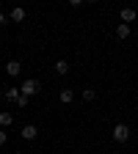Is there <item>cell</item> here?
I'll return each instance as SVG.
<instances>
[{
	"instance_id": "6da1fadb",
	"label": "cell",
	"mask_w": 138,
	"mask_h": 154,
	"mask_svg": "<svg viewBox=\"0 0 138 154\" xmlns=\"http://www.w3.org/2000/svg\"><path fill=\"white\" fill-rule=\"evenodd\" d=\"M39 91H42V83H39V80H33V77H28V80H22V83H19V94H22V96H28V99H30V96H36Z\"/></svg>"
},
{
	"instance_id": "7a4b0ae2",
	"label": "cell",
	"mask_w": 138,
	"mask_h": 154,
	"mask_svg": "<svg viewBox=\"0 0 138 154\" xmlns=\"http://www.w3.org/2000/svg\"><path fill=\"white\" fill-rule=\"evenodd\" d=\"M111 135H113L116 143H127V140H130V127H127V124H116Z\"/></svg>"
},
{
	"instance_id": "3957f363",
	"label": "cell",
	"mask_w": 138,
	"mask_h": 154,
	"mask_svg": "<svg viewBox=\"0 0 138 154\" xmlns=\"http://www.w3.org/2000/svg\"><path fill=\"white\" fill-rule=\"evenodd\" d=\"M135 19H138V11H135V8H130V6H127V8H122V11H119V22L130 25V22H135Z\"/></svg>"
},
{
	"instance_id": "277c9868",
	"label": "cell",
	"mask_w": 138,
	"mask_h": 154,
	"mask_svg": "<svg viewBox=\"0 0 138 154\" xmlns=\"http://www.w3.org/2000/svg\"><path fill=\"white\" fill-rule=\"evenodd\" d=\"M19 135H22V140H36V138H39V127H36V124H25Z\"/></svg>"
},
{
	"instance_id": "5b68a950",
	"label": "cell",
	"mask_w": 138,
	"mask_h": 154,
	"mask_svg": "<svg viewBox=\"0 0 138 154\" xmlns=\"http://www.w3.org/2000/svg\"><path fill=\"white\" fill-rule=\"evenodd\" d=\"M25 17H28V14H25V8H22V6H14V8H11V14H8L11 22H25Z\"/></svg>"
},
{
	"instance_id": "8992f818",
	"label": "cell",
	"mask_w": 138,
	"mask_h": 154,
	"mask_svg": "<svg viewBox=\"0 0 138 154\" xmlns=\"http://www.w3.org/2000/svg\"><path fill=\"white\" fill-rule=\"evenodd\" d=\"M58 99H61L64 105H72V102H75V91H72V88H61V94H58Z\"/></svg>"
},
{
	"instance_id": "52a82bcc",
	"label": "cell",
	"mask_w": 138,
	"mask_h": 154,
	"mask_svg": "<svg viewBox=\"0 0 138 154\" xmlns=\"http://www.w3.org/2000/svg\"><path fill=\"white\" fill-rule=\"evenodd\" d=\"M116 38H119V42L130 38V25H124V22H119V25H116Z\"/></svg>"
},
{
	"instance_id": "ba28073f",
	"label": "cell",
	"mask_w": 138,
	"mask_h": 154,
	"mask_svg": "<svg viewBox=\"0 0 138 154\" xmlns=\"http://www.w3.org/2000/svg\"><path fill=\"white\" fill-rule=\"evenodd\" d=\"M3 96H6V102H17V99H19V85H17V88L8 85V88L3 91Z\"/></svg>"
},
{
	"instance_id": "9c48e42d",
	"label": "cell",
	"mask_w": 138,
	"mask_h": 154,
	"mask_svg": "<svg viewBox=\"0 0 138 154\" xmlns=\"http://www.w3.org/2000/svg\"><path fill=\"white\" fill-rule=\"evenodd\" d=\"M6 72H8L11 77H17L19 72H22V63H19V61H8V63H6Z\"/></svg>"
},
{
	"instance_id": "30bf717a",
	"label": "cell",
	"mask_w": 138,
	"mask_h": 154,
	"mask_svg": "<svg viewBox=\"0 0 138 154\" xmlns=\"http://www.w3.org/2000/svg\"><path fill=\"white\" fill-rule=\"evenodd\" d=\"M14 124V116L8 113V110H3V113H0V127H3V129H8Z\"/></svg>"
},
{
	"instance_id": "8fae6325",
	"label": "cell",
	"mask_w": 138,
	"mask_h": 154,
	"mask_svg": "<svg viewBox=\"0 0 138 154\" xmlns=\"http://www.w3.org/2000/svg\"><path fill=\"white\" fill-rule=\"evenodd\" d=\"M55 72H58V74H69V61H66V58L55 61Z\"/></svg>"
},
{
	"instance_id": "7c38bea8",
	"label": "cell",
	"mask_w": 138,
	"mask_h": 154,
	"mask_svg": "<svg viewBox=\"0 0 138 154\" xmlns=\"http://www.w3.org/2000/svg\"><path fill=\"white\" fill-rule=\"evenodd\" d=\"M83 99H86V102H94V99H97V91H94V88H83Z\"/></svg>"
},
{
	"instance_id": "4fadbf2b",
	"label": "cell",
	"mask_w": 138,
	"mask_h": 154,
	"mask_svg": "<svg viewBox=\"0 0 138 154\" xmlns=\"http://www.w3.org/2000/svg\"><path fill=\"white\" fill-rule=\"evenodd\" d=\"M14 105H17V107H28V96H22V94H19V99H17Z\"/></svg>"
},
{
	"instance_id": "5bb4252c",
	"label": "cell",
	"mask_w": 138,
	"mask_h": 154,
	"mask_svg": "<svg viewBox=\"0 0 138 154\" xmlns=\"http://www.w3.org/2000/svg\"><path fill=\"white\" fill-rule=\"evenodd\" d=\"M6 140H8V132H6V129H0V146H6Z\"/></svg>"
},
{
	"instance_id": "9a60e30c",
	"label": "cell",
	"mask_w": 138,
	"mask_h": 154,
	"mask_svg": "<svg viewBox=\"0 0 138 154\" xmlns=\"http://www.w3.org/2000/svg\"><path fill=\"white\" fill-rule=\"evenodd\" d=\"M6 22H11V19H8V14H3V11H0V25H6Z\"/></svg>"
},
{
	"instance_id": "2e32d148",
	"label": "cell",
	"mask_w": 138,
	"mask_h": 154,
	"mask_svg": "<svg viewBox=\"0 0 138 154\" xmlns=\"http://www.w3.org/2000/svg\"><path fill=\"white\" fill-rule=\"evenodd\" d=\"M83 3H86V0H69V6H75V8H77V6H83Z\"/></svg>"
},
{
	"instance_id": "e0dca14e",
	"label": "cell",
	"mask_w": 138,
	"mask_h": 154,
	"mask_svg": "<svg viewBox=\"0 0 138 154\" xmlns=\"http://www.w3.org/2000/svg\"><path fill=\"white\" fill-rule=\"evenodd\" d=\"M14 154H25V151H14Z\"/></svg>"
}]
</instances>
